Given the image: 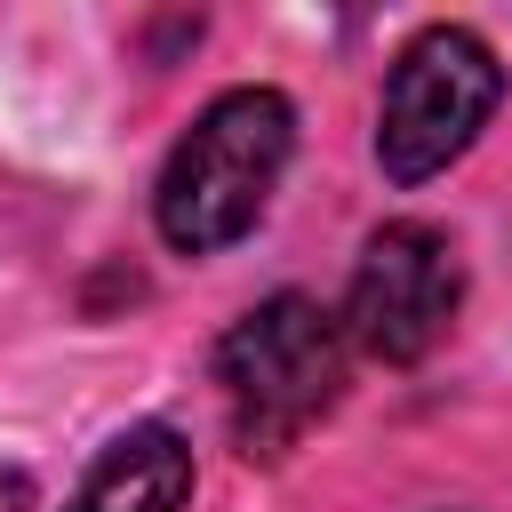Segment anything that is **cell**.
Segmentation results:
<instances>
[{
    "label": "cell",
    "mask_w": 512,
    "mask_h": 512,
    "mask_svg": "<svg viewBox=\"0 0 512 512\" xmlns=\"http://www.w3.org/2000/svg\"><path fill=\"white\" fill-rule=\"evenodd\" d=\"M288 152H296V104H288L280 88H224V96L176 136V152H168V168H160V184H152V224H160V240H168L176 256H216V248H232V240L264 216Z\"/></svg>",
    "instance_id": "1"
},
{
    "label": "cell",
    "mask_w": 512,
    "mask_h": 512,
    "mask_svg": "<svg viewBox=\"0 0 512 512\" xmlns=\"http://www.w3.org/2000/svg\"><path fill=\"white\" fill-rule=\"evenodd\" d=\"M216 384L240 432V456H288L344 392V320L304 296L280 288L256 312H240L216 344Z\"/></svg>",
    "instance_id": "2"
},
{
    "label": "cell",
    "mask_w": 512,
    "mask_h": 512,
    "mask_svg": "<svg viewBox=\"0 0 512 512\" xmlns=\"http://www.w3.org/2000/svg\"><path fill=\"white\" fill-rule=\"evenodd\" d=\"M192 496V448L176 424H128L96 472L72 488L64 512H184Z\"/></svg>",
    "instance_id": "5"
},
{
    "label": "cell",
    "mask_w": 512,
    "mask_h": 512,
    "mask_svg": "<svg viewBox=\"0 0 512 512\" xmlns=\"http://www.w3.org/2000/svg\"><path fill=\"white\" fill-rule=\"evenodd\" d=\"M504 104V64L472 24H424L392 72H384V104H376V160L392 184H424L448 160L472 152V136L488 128V112Z\"/></svg>",
    "instance_id": "3"
},
{
    "label": "cell",
    "mask_w": 512,
    "mask_h": 512,
    "mask_svg": "<svg viewBox=\"0 0 512 512\" xmlns=\"http://www.w3.org/2000/svg\"><path fill=\"white\" fill-rule=\"evenodd\" d=\"M464 304V256L440 224L424 216H392L368 232L360 264H352V296H344V336L384 360V368H408L424 360L448 320Z\"/></svg>",
    "instance_id": "4"
}]
</instances>
